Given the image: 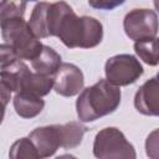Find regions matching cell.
I'll return each instance as SVG.
<instances>
[{
    "label": "cell",
    "mask_w": 159,
    "mask_h": 159,
    "mask_svg": "<svg viewBox=\"0 0 159 159\" xmlns=\"http://www.w3.org/2000/svg\"><path fill=\"white\" fill-rule=\"evenodd\" d=\"M12 104L19 117L25 118V119H31V118L37 117L43 111L45 101L42 99V97L37 94L21 91V92L15 93Z\"/></svg>",
    "instance_id": "30bf717a"
},
{
    "label": "cell",
    "mask_w": 159,
    "mask_h": 159,
    "mask_svg": "<svg viewBox=\"0 0 159 159\" xmlns=\"http://www.w3.org/2000/svg\"><path fill=\"white\" fill-rule=\"evenodd\" d=\"M19 60L14 48L9 45V43H5L2 42L0 45V65L1 67H6L7 65H10L11 62Z\"/></svg>",
    "instance_id": "ffe728a7"
},
{
    "label": "cell",
    "mask_w": 159,
    "mask_h": 159,
    "mask_svg": "<svg viewBox=\"0 0 159 159\" xmlns=\"http://www.w3.org/2000/svg\"><path fill=\"white\" fill-rule=\"evenodd\" d=\"M93 155L99 159H135L137 153L122 130L116 127L101 129L93 140Z\"/></svg>",
    "instance_id": "277c9868"
},
{
    "label": "cell",
    "mask_w": 159,
    "mask_h": 159,
    "mask_svg": "<svg viewBox=\"0 0 159 159\" xmlns=\"http://www.w3.org/2000/svg\"><path fill=\"white\" fill-rule=\"evenodd\" d=\"M134 107L143 116L159 117V77L145 81L134 94Z\"/></svg>",
    "instance_id": "9c48e42d"
},
{
    "label": "cell",
    "mask_w": 159,
    "mask_h": 159,
    "mask_svg": "<svg viewBox=\"0 0 159 159\" xmlns=\"http://www.w3.org/2000/svg\"><path fill=\"white\" fill-rule=\"evenodd\" d=\"M26 0H1L0 20L24 17L26 10Z\"/></svg>",
    "instance_id": "e0dca14e"
},
{
    "label": "cell",
    "mask_w": 159,
    "mask_h": 159,
    "mask_svg": "<svg viewBox=\"0 0 159 159\" xmlns=\"http://www.w3.org/2000/svg\"><path fill=\"white\" fill-rule=\"evenodd\" d=\"M1 36L5 43H9L19 60L32 61L42 51L43 43L34 34L29 21L24 17L9 19L1 21Z\"/></svg>",
    "instance_id": "3957f363"
},
{
    "label": "cell",
    "mask_w": 159,
    "mask_h": 159,
    "mask_svg": "<svg viewBox=\"0 0 159 159\" xmlns=\"http://www.w3.org/2000/svg\"><path fill=\"white\" fill-rule=\"evenodd\" d=\"M53 89V76H46L37 72L30 71L22 82L21 91L37 94L40 97L47 96Z\"/></svg>",
    "instance_id": "4fadbf2b"
},
{
    "label": "cell",
    "mask_w": 159,
    "mask_h": 159,
    "mask_svg": "<svg viewBox=\"0 0 159 159\" xmlns=\"http://www.w3.org/2000/svg\"><path fill=\"white\" fill-rule=\"evenodd\" d=\"M48 32L68 48H93L102 42L103 25L96 17L77 16L66 1H56L48 10Z\"/></svg>",
    "instance_id": "6da1fadb"
},
{
    "label": "cell",
    "mask_w": 159,
    "mask_h": 159,
    "mask_svg": "<svg viewBox=\"0 0 159 159\" xmlns=\"http://www.w3.org/2000/svg\"><path fill=\"white\" fill-rule=\"evenodd\" d=\"M120 99L122 92L119 86L113 84L107 78L99 80L94 84L83 88L78 94L76 101L77 117L83 123L94 122L116 112Z\"/></svg>",
    "instance_id": "7a4b0ae2"
},
{
    "label": "cell",
    "mask_w": 159,
    "mask_h": 159,
    "mask_svg": "<svg viewBox=\"0 0 159 159\" xmlns=\"http://www.w3.org/2000/svg\"><path fill=\"white\" fill-rule=\"evenodd\" d=\"M26 1H39V0H26Z\"/></svg>",
    "instance_id": "cb8c5ba5"
},
{
    "label": "cell",
    "mask_w": 159,
    "mask_h": 159,
    "mask_svg": "<svg viewBox=\"0 0 159 159\" xmlns=\"http://www.w3.org/2000/svg\"><path fill=\"white\" fill-rule=\"evenodd\" d=\"M123 29L129 40L155 39L159 31V19L154 10L133 9L123 19Z\"/></svg>",
    "instance_id": "8992f818"
},
{
    "label": "cell",
    "mask_w": 159,
    "mask_h": 159,
    "mask_svg": "<svg viewBox=\"0 0 159 159\" xmlns=\"http://www.w3.org/2000/svg\"><path fill=\"white\" fill-rule=\"evenodd\" d=\"M145 154L150 159H159V128L152 130L145 138Z\"/></svg>",
    "instance_id": "ac0fdd59"
},
{
    "label": "cell",
    "mask_w": 159,
    "mask_h": 159,
    "mask_svg": "<svg viewBox=\"0 0 159 159\" xmlns=\"http://www.w3.org/2000/svg\"><path fill=\"white\" fill-rule=\"evenodd\" d=\"M157 77H159V72H158V75H157Z\"/></svg>",
    "instance_id": "d4e9b609"
},
{
    "label": "cell",
    "mask_w": 159,
    "mask_h": 159,
    "mask_svg": "<svg viewBox=\"0 0 159 159\" xmlns=\"http://www.w3.org/2000/svg\"><path fill=\"white\" fill-rule=\"evenodd\" d=\"M83 122L71 120L65 124H58L60 135H61V148L63 149H73L77 148L87 132V127L82 124Z\"/></svg>",
    "instance_id": "7c38bea8"
},
{
    "label": "cell",
    "mask_w": 159,
    "mask_h": 159,
    "mask_svg": "<svg viewBox=\"0 0 159 159\" xmlns=\"http://www.w3.org/2000/svg\"><path fill=\"white\" fill-rule=\"evenodd\" d=\"M11 159H39V153L32 140L27 138H20L12 143L9 150Z\"/></svg>",
    "instance_id": "2e32d148"
},
{
    "label": "cell",
    "mask_w": 159,
    "mask_h": 159,
    "mask_svg": "<svg viewBox=\"0 0 159 159\" xmlns=\"http://www.w3.org/2000/svg\"><path fill=\"white\" fill-rule=\"evenodd\" d=\"M157 43H158V48H159V37H157Z\"/></svg>",
    "instance_id": "603a6c76"
},
{
    "label": "cell",
    "mask_w": 159,
    "mask_h": 159,
    "mask_svg": "<svg viewBox=\"0 0 159 159\" xmlns=\"http://www.w3.org/2000/svg\"><path fill=\"white\" fill-rule=\"evenodd\" d=\"M51 4L46 1H40L35 5L32 9V12L30 15V27L32 29L34 34L39 39H46L50 37L48 32V10Z\"/></svg>",
    "instance_id": "5bb4252c"
},
{
    "label": "cell",
    "mask_w": 159,
    "mask_h": 159,
    "mask_svg": "<svg viewBox=\"0 0 159 159\" xmlns=\"http://www.w3.org/2000/svg\"><path fill=\"white\" fill-rule=\"evenodd\" d=\"M153 4H154V7H155V10L159 12V0H153Z\"/></svg>",
    "instance_id": "7402d4cb"
},
{
    "label": "cell",
    "mask_w": 159,
    "mask_h": 159,
    "mask_svg": "<svg viewBox=\"0 0 159 159\" xmlns=\"http://www.w3.org/2000/svg\"><path fill=\"white\" fill-rule=\"evenodd\" d=\"M0 89H1V99H2V108L5 109L6 108V104H7V102H9V99H10V97H11V91L6 87V86H4V84H0Z\"/></svg>",
    "instance_id": "44dd1931"
},
{
    "label": "cell",
    "mask_w": 159,
    "mask_h": 159,
    "mask_svg": "<svg viewBox=\"0 0 159 159\" xmlns=\"http://www.w3.org/2000/svg\"><path fill=\"white\" fill-rule=\"evenodd\" d=\"M134 52L137 56L149 66L159 65V48L155 39H147L134 41Z\"/></svg>",
    "instance_id": "9a60e30c"
},
{
    "label": "cell",
    "mask_w": 159,
    "mask_h": 159,
    "mask_svg": "<svg viewBox=\"0 0 159 159\" xmlns=\"http://www.w3.org/2000/svg\"><path fill=\"white\" fill-rule=\"evenodd\" d=\"M144 73L139 60L130 53H119L109 57L104 65L106 78L116 86L123 87L137 82Z\"/></svg>",
    "instance_id": "5b68a950"
},
{
    "label": "cell",
    "mask_w": 159,
    "mask_h": 159,
    "mask_svg": "<svg viewBox=\"0 0 159 159\" xmlns=\"http://www.w3.org/2000/svg\"><path fill=\"white\" fill-rule=\"evenodd\" d=\"M29 138L36 147L40 159L55 155V153L61 148V135L58 124L37 127L29 134Z\"/></svg>",
    "instance_id": "ba28073f"
},
{
    "label": "cell",
    "mask_w": 159,
    "mask_h": 159,
    "mask_svg": "<svg viewBox=\"0 0 159 159\" xmlns=\"http://www.w3.org/2000/svg\"><path fill=\"white\" fill-rule=\"evenodd\" d=\"M125 0H88V5L93 9L97 10H104V11H111L114 10L116 7L123 5Z\"/></svg>",
    "instance_id": "d6986e66"
},
{
    "label": "cell",
    "mask_w": 159,
    "mask_h": 159,
    "mask_svg": "<svg viewBox=\"0 0 159 159\" xmlns=\"http://www.w3.org/2000/svg\"><path fill=\"white\" fill-rule=\"evenodd\" d=\"M61 65H62L61 55L47 45H43L40 55L31 61L32 70L37 73L46 76H55V73L58 71Z\"/></svg>",
    "instance_id": "8fae6325"
},
{
    "label": "cell",
    "mask_w": 159,
    "mask_h": 159,
    "mask_svg": "<svg viewBox=\"0 0 159 159\" xmlns=\"http://www.w3.org/2000/svg\"><path fill=\"white\" fill-rule=\"evenodd\" d=\"M84 76L82 70L70 62H62L53 76V89L62 97H73L82 92Z\"/></svg>",
    "instance_id": "52a82bcc"
}]
</instances>
